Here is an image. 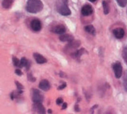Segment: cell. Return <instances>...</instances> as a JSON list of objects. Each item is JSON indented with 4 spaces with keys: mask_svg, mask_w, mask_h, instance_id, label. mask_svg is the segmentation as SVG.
<instances>
[{
    "mask_svg": "<svg viewBox=\"0 0 127 114\" xmlns=\"http://www.w3.org/2000/svg\"><path fill=\"white\" fill-rule=\"evenodd\" d=\"M85 30L87 32L89 33V34H91V35H95V33H96V30H95L94 27H93V25L86 26L85 28Z\"/></svg>",
    "mask_w": 127,
    "mask_h": 114,
    "instance_id": "cell-17",
    "label": "cell"
},
{
    "mask_svg": "<svg viewBox=\"0 0 127 114\" xmlns=\"http://www.w3.org/2000/svg\"><path fill=\"white\" fill-rule=\"evenodd\" d=\"M102 6H103V11H104V14L108 15L109 13V6L108 4V2L105 1H103Z\"/></svg>",
    "mask_w": 127,
    "mask_h": 114,
    "instance_id": "cell-18",
    "label": "cell"
},
{
    "mask_svg": "<svg viewBox=\"0 0 127 114\" xmlns=\"http://www.w3.org/2000/svg\"><path fill=\"white\" fill-rule=\"evenodd\" d=\"M123 87H124L125 90L127 92V71L125 72V74L123 75Z\"/></svg>",
    "mask_w": 127,
    "mask_h": 114,
    "instance_id": "cell-19",
    "label": "cell"
},
{
    "mask_svg": "<svg viewBox=\"0 0 127 114\" xmlns=\"http://www.w3.org/2000/svg\"><path fill=\"white\" fill-rule=\"evenodd\" d=\"M30 66H31V63H30L28 59H27L26 58H24V57L20 59V68L24 67V68H26L27 69H29Z\"/></svg>",
    "mask_w": 127,
    "mask_h": 114,
    "instance_id": "cell-15",
    "label": "cell"
},
{
    "mask_svg": "<svg viewBox=\"0 0 127 114\" xmlns=\"http://www.w3.org/2000/svg\"><path fill=\"white\" fill-rule=\"evenodd\" d=\"M89 1H90V2H96V0H89Z\"/></svg>",
    "mask_w": 127,
    "mask_h": 114,
    "instance_id": "cell-29",
    "label": "cell"
},
{
    "mask_svg": "<svg viewBox=\"0 0 127 114\" xmlns=\"http://www.w3.org/2000/svg\"><path fill=\"white\" fill-rule=\"evenodd\" d=\"M12 60H13V64L16 67H18V68H20V60L14 56H13Z\"/></svg>",
    "mask_w": 127,
    "mask_h": 114,
    "instance_id": "cell-21",
    "label": "cell"
},
{
    "mask_svg": "<svg viewBox=\"0 0 127 114\" xmlns=\"http://www.w3.org/2000/svg\"><path fill=\"white\" fill-rule=\"evenodd\" d=\"M65 87H66V84H65V83H64L63 85H61V86H59V87H58V89H59V90L64 89V88H65Z\"/></svg>",
    "mask_w": 127,
    "mask_h": 114,
    "instance_id": "cell-25",
    "label": "cell"
},
{
    "mask_svg": "<svg viewBox=\"0 0 127 114\" xmlns=\"http://www.w3.org/2000/svg\"><path fill=\"white\" fill-rule=\"evenodd\" d=\"M93 7L90 5H85L81 9V14L85 16L90 15L93 13Z\"/></svg>",
    "mask_w": 127,
    "mask_h": 114,
    "instance_id": "cell-8",
    "label": "cell"
},
{
    "mask_svg": "<svg viewBox=\"0 0 127 114\" xmlns=\"http://www.w3.org/2000/svg\"><path fill=\"white\" fill-rule=\"evenodd\" d=\"M60 39L63 42H71L72 41L74 38L73 36L71 35H68V34H62L61 36H60Z\"/></svg>",
    "mask_w": 127,
    "mask_h": 114,
    "instance_id": "cell-14",
    "label": "cell"
},
{
    "mask_svg": "<svg viewBox=\"0 0 127 114\" xmlns=\"http://www.w3.org/2000/svg\"><path fill=\"white\" fill-rule=\"evenodd\" d=\"M122 58L125 60L126 63L127 64V46L124 47L122 49Z\"/></svg>",
    "mask_w": 127,
    "mask_h": 114,
    "instance_id": "cell-20",
    "label": "cell"
},
{
    "mask_svg": "<svg viewBox=\"0 0 127 114\" xmlns=\"http://www.w3.org/2000/svg\"><path fill=\"white\" fill-rule=\"evenodd\" d=\"M70 43L65 48V51L66 52H68V51H71V50H75L76 48H77L78 47L80 46V44H81V43H80V41H71L69 42Z\"/></svg>",
    "mask_w": 127,
    "mask_h": 114,
    "instance_id": "cell-10",
    "label": "cell"
},
{
    "mask_svg": "<svg viewBox=\"0 0 127 114\" xmlns=\"http://www.w3.org/2000/svg\"><path fill=\"white\" fill-rule=\"evenodd\" d=\"M48 113H52V110H50V109H49V110H48Z\"/></svg>",
    "mask_w": 127,
    "mask_h": 114,
    "instance_id": "cell-30",
    "label": "cell"
},
{
    "mask_svg": "<svg viewBox=\"0 0 127 114\" xmlns=\"http://www.w3.org/2000/svg\"><path fill=\"white\" fill-rule=\"evenodd\" d=\"M113 34L117 39H122L124 37V35H125V31H124V29L122 28H118L113 30Z\"/></svg>",
    "mask_w": 127,
    "mask_h": 114,
    "instance_id": "cell-7",
    "label": "cell"
},
{
    "mask_svg": "<svg viewBox=\"0 0 127 114\" xmlns=\"http://www.w3.org/2000/svg\"><path fill=\"white\" fill-rule=\"evenodd\" d=\"M32 110L35 113H40V114H43L46 112L44 107L42 105V102H34L32 105Z\"/></svg>",
    "mask_w": 127,
    "mask_h": 114,
    "instance_id": "cell-3",
    "label": "cell"
},
{
    "mask_svg": "<svg viewBox=\"0 0 127 114\" xmlns=\"http://www.w3.org/2000/svg\"><path fill=\"white\" fill-rule=\"evenodd\" d=\"M56 11L62 15H71V11L68 7V0H58L56 2Z\"/></svg>",
    "mask_w": 127,
    "mask_h": 114,
    "instance_id": "cell-2",
    "label": "cell"
},
{
    "mask_svg": "<svg viewBox=\"0 0 127 114\" xmlns=\"http://www.w3.org/2000/svg\"><path fill=\"white\" fill-rule=\"evenodd\" d=\"M66 108H67V104H66V103H64V104H63L62 109H66Z\"/></svg>",
    "mask_w": 127,
    "mask_h": 114,
    "instance_id": "cell-28",
    "label": "cell"
},
{
    "mask_svg": "<svg viewBox=\"0 0 127 114\" xmlns=\"http://www.w3.org/2000/svg\"><path fill=\"white\" fill-rule=\"evenodd\" d=\"M33 56H34V59L36 61V63H47V59L42 55L39 54V53H34V54H33Z\"/></svg>",
    "mask_w": 127,
    "mask_h": 114,
    "instance_id": "cell-12",
    "label": "cell"
},
{
    "mask_svg": "<svg viewBox=\"0 0 127 114\" xmlns=\"http://www.w3.org/2000/svg\"><path fill=\"white\" fill-rule=\"evenodd\" d=\"M15 84H16V85H17V87H18V89L23 90V85H21V84H19V83L18 81H16V82H15Z\"/></svg>",
    "mask_w": 127,
    "mask_h": 114,
    "instance_id": "cell-23",
    "label": "cell"
},
{
    "mask_svg": "<svg viewBox=\"0 0 127 114\" xmlns=\"http://www.w3.org/2000/svg\"><path fill=\"white\" fill-rule=\"evenodd\" d=\"M63 103V99L62 98H58L57 100H56V104L57 105H61V104Z\"/></svg>",
    "mask_w": 127,
    "mask_h": 114,
    "instance_id": "cell-26",
    "label": "cell"
},
{
    "mask_svg": "<svg viewBox=\"0 0 127 114\" xmlns=\"http://www.w3.org/2000/svg\"><path fill=\"white\" fill-rule=\"evenodd\" d=\"M43 8V5L41 0H28L26 10L32 14L40 12Z\"/></svg>",
    "mask_w": 127,
    "mask_h": 114,
    "instance_id": "cell-1",
    "label": "cell"
},
{
    "mask_svg": "<svg viewBox=\"0 0 127 114\" xmlns=\"http://www.w3.org/2000/svg\"><path fill=\"white\" fill-rule=\"evenodd\" d=\"M52 31L54 33H56V34L62 35L66 31V28L64 25H56L52 29Z\"/></svg>",
    "mask_w": 127,
    "mask_h": 114,
    "instance_id": "cell-9",
    "label": "cell"
},
{
    "mask_svg": "<svg viewBox=\"0 0 127 114\" xmlns=\"http://www.w3.org/2000/svg\"><path fill=\"white\" fill-rule=\"evenodd\" d=\"M85 52V50L83 48L80 49V50H76L73 53H71V56H72L73 58H75L76 59H79Z\"/></svg>",
    "mask_w": 127,
    "mask_h": 114,
    "instance_id": "cell-13",
    "label": "cell"
},
{
    "mask_svg": "<svg viewBox=\"0 0 127 114\" xmlns=\"http://www.w3.org/2000/svg\"><path fill=\"white\" fill-rule=\"evenodd\" d=\"M28 78H29V80H30V81H32V82H35V78H34V77H32L31 74H29V75H28Z\"/></svg>",
    "mask_w": 127,
    "mask_h": 114,
    "instance_id": "cell-24",
    "label": "cell"
},
{
    "mask_svg": "<svg viewBox=\"0 0 127 114\" xmlns=\"http://www.w3.org/2000/svg\"><path fill=\"white\" fill-rule=\"evenodd\" d=\"M31 28L35 31H40L41 28H42V24H41V22L39 21V19H33L32 21L31 22Z\"/></svg>",
    "mask_w": 127,
    "mask_h": 114,
    "instance_id": "cell-6",
    "label": "cell"
},
{
    "mask_svg": "<svg viewBox=\"0 0 127 114\" xmlns=\"http://www.w3.org/2000/svg\"><path fill=\"white\" fill-rule=\"evenodd\" d=\"M32 100L33 102H43V96L37 89L32 90Z\"/></svg>",
    "mask_w": 127,
    "mask_h": 114,
    "instance_id": "cell-5",
    "label": "cell"
},
{
    "mask_svg": "<svg viewBox=\"0 0 127 114\" xmlns=\"http://www.w3.org/2000/svg\"><path fill=\"white\" fill-rule=\"evenodd\" d=\"M39 88L43 90V91H48V90L50 89V87L51 86H50V84L48 80H43L40 81V83H39Z\"/></svg>",
    "mask_w": 127,
    "mask_h": 114,
    "instance_id": "cell-11",
    "label": "cell"
},
{
    "mask_svg": "<svg viewBox=\"0 0 127 114\" xmlns=\"http://www.w3.org/2000/svg\"><path fill=\"white\" fill-rule=\"evenodd\" d=\"M113 72H114L116 78H120L122 76V66L120 62L117 61L115 63H113Z\"/></svg>",
    "mask_w": 127,
    "mask_h": 114,
    "instance_id": "cell-4",
    "label": "cell"
},
{
    "mask_svg": "<svg viewBox=\"0 0 127 114\" xmlns=\"http://www.w3.org/2000/svg\"><path fill=\"white\" fill-rule=\"evenodd\" d=\"M13 2H14V0H2V5L3 6V8L9 9L12 6Z\"/></svg>",
    "mask_w": 127,
    "mask_h": 114,
    "instance_id": "cell-16",
    "label": "cell"
},
{
    "mask_svg": "<svg viewBox=\"0 0 127 114\" xmlns=\"http://www.w3.org/2000/svg\"><path fill=\"white\" fill-rule=\"evenodd\" d=\"M116 1L121 7H124L127 4V0H116Z\"/></svg>",
    "mask_w": 127,
    "mask_h": 114,
    "instance_id": "cell-22",
    "label": "cell"
},
{
    "mask_svg": "<svg viewBox=\"0 0 127 114\" xmlns=\"http://www.w3.org/2000/svg\"><path fill=\"white\" fill-rule=\"evenodd\" d=\"M15 73L18 76H22V72L20 71V69H16L15 70Z\"/></svg>",
    "mask_w": 127,
    "mask_h": 114,
    "instance_id": "cell-27",
    "label": "cell"
}]
</instances>
